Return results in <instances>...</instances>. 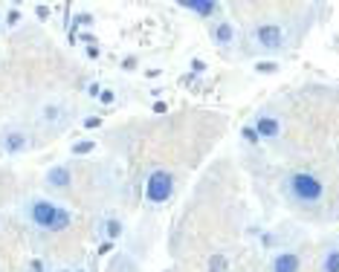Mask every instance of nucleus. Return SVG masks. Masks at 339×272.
<instances>
[{
  "label": "nucleus",
  "instance_id": "nucleus-1",
  "mask_svg": "<svg viewBox=\"0 0 339 272\" xmlns=\"http://www.w3.org/2000/svg\"><path fill=\"white\" fill-rule=\"evenodd\" d=\"M287 191H290L293 200H299V203H319L322 194H325L322 183L313 174H304V171H299V174H293L287 179Z\"/></svg>",
  "mask_w": 339,
  "mask_h": 272
},
{
  "label": "nucleus",
  "instance_id": "nucleus-2",
  "mask_svg": "<svg viewBox=\"0 0 339 272\" xmlns=\"http://www.w3.org/2000/svg\"><path fill=\"white\" fill-rule=\"evenodd\" d=\"M58 212H61V206H52L49 200H32V206H29V220H32L38 229L55 232V226H58Z\"/></svg>",
  "mask_w": 339,
  "mask_h": 272
},
{
  "label": "nucleus",
  "instance_id": "nucleus-3",
  "mask_svg": "<svg viewBox=\"0 0 339 272\" xmlns=\"http://www.w3.org/2000/svg\"><path fill=\"white\" fill-rule=\"evenodd\" d=\"M174 191V177L168 171H154L148 183H145V197L151 203H165Z\"/></svg>",
  "mask_w": 339,
  "mask_h": 272
},
{
  "label": "nucleus",
  "instance_id": "nucleus-4",
  "mask_svg": "<svg viewBox=\"0 0 339 272\" xmlns=\"http://www.w3.org/2000/svg\"><path fill=\"white\" fill-rule=\"evenodd\" d=\"M255 44L261 49H269V52H276V49L284 47V29L276 24H261L255 29Z\"/></svg>",
  "mask_w": 339,
  "mask_h": 272
},
{
  "label": "nucleus",
  "instance_id": "nucleus-5",
  "mask_svg": "<svg viewBox=\"0 0 339 272\" xmlns=\"http://www.w3.org/2000/svg\"><path fill=\"white\" fill-rule=\"evenodd\" d=\"M0 145H3V154H9V156L24 154L26 148H29V136H26L24 130H6Z\"/></svg>",
  "mask_w": 339,
  "mask_h": 272
},
{
  "label": "nucleus",
  "instance_id": "nucleus-6",
  "mask_svg": "<svg viewBox=\"0 0 339 272\" xmlns=\"http://www.w3.org/2000/svg\"><path fill=\"white\" fill-rule=\"evenodd\" d=\"M299 266H302L299 255H293V252H281V255H276V258H273L269 272H299Z\"/></svg>",
  "mask_w": 339,
  "mask_h": 272
},
{
  "label": "nucleus",
  "instance_id": "nucleus-7",
  "mask_svg": "<svg viewBox=\"0 0 339 272\" xmlns=\"http://www.w3.org/2000/svg\"><path fill=\"white\" fill-rule=\"evenodd\" d=\"M180 6L188 9V12L200 15V18H209V15L218 12V3L215 0H180Z\"/></svg>",
  "mask_w": 339,
  "mask_h": 272
},
{
  "label": "nucleus",
  "instance_id": "nucleus-8",
  "mask_svg": "<svg viewBox=\"0 0 339 272\" xmlns=\"http://www.w3.org/2000/svg\"><path fill=\"white\" fill-rule=\"evenodd\" d=\"M47 186H52V189H67L73 183V177H70V168H64V165H55V168H49L47 171Z\"/></svg>",
  "mask_w": 339,
  "mask_h": 272
},
{
  "label": "nucleus",
  "instance_id": "nucleus-9",
  "mask_svg": "<svg viewBox=\"0 0 339 272\" xmlns=\"http://www.w3.org/2000/svg\"><path fill=\"white\" fill-rule=\"evenodd\" d=\"M255 130H258V136H264V139H276V136L281 133V125H279V119L261 116L255 122Z\"/></svg>",
  "mask_w": 339,
  "mask_h": 272
},
{
  "label": "nucleus",
  "instance_id": "nucleus-10",
  "mask_svg": "<svg viewBox=\"0 0 339 272\" xmlns=\"http://www.w3.org/2000/svg\"><path fill=\"white\" fill-rule=\"evenodd\" d=\"M212 38H215V44H221V47H226V44H232L235 41V26L229 24V21H223V24L215 26V32H212Z\"/></svg>",
  "mask_w": 339,
  "mask_h": 272
},
{
  "label": "nucleus",
  "instance_id": "nucleus-11",
  "mask_svg": "<svg viewBox=\"0 0 339 272\" xmlns=\"http://www.w3.org/2000/svg\"><path fill=\"white\" fill-rule=\"evenodd\" d=\"M322 269L325 272H339V249H330L322 260Z\"/></svg>",
  "mask_w": 339,
  "mask_h": 272
},
{
  "label": "nucleus",
  "instance_id": "nucleus-12",
  "mask_svg": "<svg viewBox=\"0 0 339 272\" xmlns=\"http://www.w3.org/2000/svg\"><path fill=\"white\" fill-rule=\"evenodd\" d=\"M93 148H96L93 139H82V142L73 145V154H76V156H87V154H93Z\"/></svg>",
  "mask_w": 339,
  "mask_h": 272
},
{
  "label": "nucleus",
  "instance_id": "nucleus-13",
  "mask_svg": "<svg viewBox=\"0 0 339 272\" xmlns=\"http://www.w3.org/2000/svg\"><path fill=\"white\" fill-rule=\"evenodd\" d=\"M58 116H61V107L58 105H47L44 110H41V119H44V122H55Z\"/></svg>",
  "mask_w": 339,
  "mask_h": 272
},
{
  "label": "nucleus",
  "instance_id": "nucleus-14",
  "mask_svg": "<svg viewBox=\"0 0 339 272\" xmlns=\"http://www.w3.org/2000/svg\"><path fill=\"white\" fill-rule=\"evenodd\" d=\"M209 272H226V258H223V255H212Z\"/></svg>",
  "mask_w": 339,
  "mask_h": 272
},
{
  "label": "nucleus",
  "instance_id": "nucleus-15",
  "mask_svg": "<svg viewBox=\"0 0 339 272\" xmlns=\"http://www.w3.org/2000/svg\"><path fill=\"white\" fill-rule=\"evenodd\" d=\"M122 235V223L119 220H107V237L113 240V237H119Z\"/></svg>",
  "mask_w": 339,
  "mask_h": 272
},
{
  "label": "nucleus",
  "instance_id": "nucleus-16",
  "mask_svg": "<svg viewBox=\"0 0 339 272\" xmlns=\"http://www.w3.org/2000/svg\"><path fill=\"white\" fill-rule=\"evenodd\" d=\"M244 139H246V142H258V139H261V136H258V130H255V125H246V128H244Z\"/></svg>",
  "mask_w": 339,
  "mask_h": 272
},
{
  "label": "nucleus",
  "instance_id": "nucleus-17",
  "mask_svg": "<svg viewBox=\"0 0 339 272\" xmlns=\"http://www.w3.org/2000/svg\"><path fill=\"white\" fill-rule=\"evenodd\" d=\"M76 24H79V26H87V24H93V15H90V12H82V15H79V18H76Z\"/></svg>",
  "mask_w": 339,
  "mask_h": 272
},
{
  "label": "nucleus",
  "instance_id": "nucleus-18",
  "mask_svg": "<svg viewBox=\"0 0 339 272\" xmlns=\"http://www.w3.org/2000/svg\"><path fill=\"white\" fill-rule=\"evenodd\" d=\"M99 99H102V105H113V99H116V96L110 93V90H102V96H99Z\"/></svg>",
  "mask_w": 339,
  "mask_h": 272
},
{
  "label": "nucleus",
  "instance_id": "nucleus-19",
  "mask_svg": "<svg viewBox=\"0 0 339 272\" xmlns=\"http://www.w3.org/2000/svg\"><path fill=\"white\" fill-rule=\"evenodd\" d=\"M87 93H90V96H102V90H99V84H87Z\"/></svg>",
  "mask_w": 339,
  "mask_h": 272
},
{
  "label": "nucleus",
  "instance_id": "nucleus-20",
  "mask_svg": "<svg viewBox=\"0 0 339 272\" xmlns=\"http://www.w3.org/2000/svg\"><path fill=\"white\" fill-rule=\"evenodd\" d=\"M84 128H99V119H96V116L84 119Z\"/></svg>",
  "mask_w": 339,
  "mask_h": 272
},
{
  "label": "nucleus",
  "instance_id": "nucleus-21",
  "mask_svg": "<svg viewBox=\"0 0 339 272\" xmlns=\"http://www.w3.org/2000/svg\"><path fill=\"white\" fill-rule=\"evenodd\" d=\"M47 15H49V6H38V18L41 21H47Z\"/></svg>",
  "mask_w": 339,
  "mask_h": 272
},
{
  "label": "nucleus",
  "instance_id": "nucleus-22",
  "mask_svg": "<svg viewBox=\"0 0 339 272\" xmlns=\"http://www.w3.org/2000/svg\"><path fill=\"white\" fill-rule=\"evenodd\" d=\"M18 18H21V12H18V9H12V12H9V18H6V21H9V24H18Z\"/></svg>",
  "mask_w": 339,
  "mask_h": 272
},
{
  "label": "nucleus",
  "instance_id": "nucleus-23",
  "mask_svg": "<svg viewBox=\"0 0 339 272\" xmlns=\"http://www.w3.org/2000/svg\"><path fill=\"white\" fill-rule=\"evenodd\" d=\"M258 70H261V72H273V70H276V64H258Z\"/></svg>",
  "mask_w": 339,
  "mask_h": 272
},
{
  "label": "nucleus",
  "instance_id": "nucleus-24",
  "mask_svg": "<svg viewBox=\"0 0 339 272\" xmlns=\"http://www.w3.org/2000/svg\"><path fill=\"white\" fill-rule=\"evenodd\" d=\"M122 67H125V70H133V67H137V61H133V58H125V64H122Z\"/></svg>",
  "mask_w": 339,
  "mask_h": 272
},
{
  "label": "nucleus",
  "instance_id": "nucleus-25",
  "mask_svg": "<svg viewBox=\"0 0 339 272\" xmlns=\"http://www.w3.org/2000/svg\"><path fill=\"white\" fill-rule=\"evenodd\" d=\"M76 272H84V269H76Z\"/></svg>",
  "mask_w": 339,
  "mask_h": 272
},
{
  "label": "nucleus",
  "instance_id": "nucleus-26",
  "mask_svg": "<svg viewBox=\"0 0 339 272\" xmlns=\"http://www.w3.org/2000/svg\"><path fill=\"white\" fill-rule=\"evenodd\" d=\"M61 272H67V269H61Z\"/></svg>",
  "mask_w": 339,
  "mask_h": 272
}]
</instances>
